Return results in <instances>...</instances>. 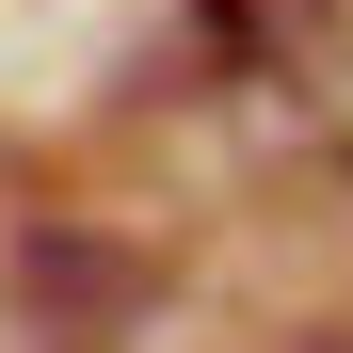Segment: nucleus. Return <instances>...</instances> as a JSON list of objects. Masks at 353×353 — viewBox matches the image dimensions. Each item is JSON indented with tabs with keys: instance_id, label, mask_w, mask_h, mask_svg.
I'll use <instances>...</instances> for the list:
<instances>
[{
	"instance_id": "1",
	"label": "nucleus",
	"mask_w": 353,
	"mask_h": 353,
	"mask_svg": "<svg viewBox=\"0 0 353 353\" xmlns=\"http://www.w3.org/2000/svg\"><path fill=\"white\" fill-rule=\"evenodd\" d=\"M305 353H353V321H321V337H305Z\"/></svg>"
}]
</instances>
